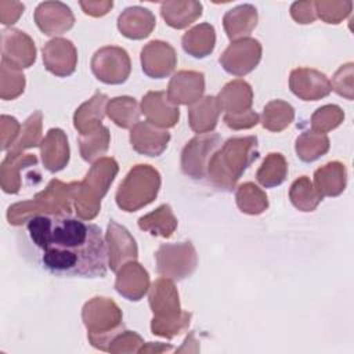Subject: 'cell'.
Wrapping results in <instances>:
<instances>
[{
	"label": "cell",
	"mask_w": 354,
	"mask_h": 354,
	"mask_svg": "<svg viewBox=\"0 0 354 354\" xmlns=\"http://www.w3.org/2000/svg\"><path fill=\"white\" fill-rule=\"evenodd\" d=\"M25 259L58 278H104L108 250L98 225L69 214H35L18 232Z\"/></svg>",
	"instance_id": "6da1fadb"
},
{
	"label": "cell",
	"mask_w": 354,
	"mask_h": 354,
	"mask_svg": "<svg viewBox=\"0 0 354 354\" xmlns=\"http://www.w3.org/2000/svg\"><path fill=\"white\" fill-rule=\"evenodd\" d=\"M259 158L257 137H232L216 151L209 163L206 178L214 188L231 192L243 171Z\"/></svg>",
	"instance_id": "7a4b0ae2"
},
{
	"label": "cell",
	"mask_w": 354,
	"mask_h": 354,
	"mask_svg": "<svg viewBox=\"0 0 354 354\" xmlns=\"http://www.w3.org/2000/svg\"><path fill=\"white\" fill-rule=\"evenodd\" d=\"M149 307L153 313L151 330L153 335L173 337L188 328L191 313L181 311L178 292L167 278L156 279L149 288Z\"/></svg>",
	"instance_id": "3957f363"
},
{
	"label": "cell",
	"mask_w": 354,
	"mask_h": 354,
	"mask_svg": "<svg viewBox=\"0 0 354 354\" xmlns=\"http://www.w3.org/2000/svg\"><path fill=\"white\" fill-rule=\"evenodd\" d=\"M119 167L113 158L95 162L82 183L76 184L73 202L76 213L83 220H91L101 207V199L112 184Z\"/></svg>",
	"instance_id": "277c9868"
},
{
	"label": "cell",
	"mask_w": 354,
	"mask_h": 354,
	"mask_svg": "<svg viewBox=\"0 0 354 354\" xmlns=\"http://www.w3.org/2000/svg\"><path fill=\"white\" fill-rule=\"evenodd\" d=\"M83 322L88 330L90 343L100 350L108 351L112 339L123 332L122 313L115 301L106 297H93L82 311Z\"/></svg>",
	"instance_id": "5b68a950"
},
{
	"label": "cell",
	"mask_w": 354,
	"mask_h": 354,
	"mask_svg": "<svg viewBox=\"0 0 354 354\" xmlns=\"http://www.w3.org/2000/svg\"><path fill=\"white\" fill-rule=\"evenodd\" d=\"M160 188V174L149 165L134 166L116 191V205L124 212H137L149 205Z\"/></svg>",
	"instance_id": "8992f818"
},
{
	"label": "cell",
	"mask_w": 354,
	"mask_h": 354,
	"mask_svg": "<svg viewBox=\"0 0 354 354\" xmlns=\"http://www.w3.org/2000/svg\"><path fill=\"white\" fill-rule=\"evenodd\" d=\"M155 260L158 274L173 281L188 278L198 263L195 248L189 241L160 245L155 253Z\"/></svg>",
	"instance_id": "52a82bcc"
},
{
	"label": "cell",
	"mask_w": 354,
	"mask_h": 354,
	"mask_svg": "<svg viewBox=\"0 0 354 354\" xmlns=\"http://www.w3.org/2000/svg\"><path fill=\"white\" fill-rule=\"evenodd\" d=\"M221 144L217 133H206L194 137L181 152V171L194 178L203 180L207 173V163Z\"/></svg>",
	"instance_id": "ba28073f"
},
{
	"label": "cell",
	"mask_w": 354,
	"mask_h": 354,
	"mask_svg": "<svg viewBox=\"0 0 354 354\" xmlns=\"http://www.w3.org/2000/svg\"><path fill=\"white\" fill-rule=\"evenodd\" d=\"M131 71L130 58L126 50L116 46H106L97 50L91 58V72L105 84H122Z\"/></svg>",
	"instance_id": "9c48e42d"
},
{
	"label": "cell",
	"mask_w": 354,
	"mask_h": 354,
	"mask_svg": "<svg viewBox=\"0 0 354 354\" xmlns=\"http://www.w3.org/2000/svg\"><path fill=\"white\" fill-rule=\"evenodd\" d=\"M260 59V41L252 37H243L232 41L220 55L218 62L230 75L245 76L259 65Z\"/></svg>",
	"instance_id": "30bf717a"
},
{
	"label": "cell",
	"mask_w": 354,
	"mask_h": 354,
	"mask_svg": "<svg viewBox=\"0 0 354 354\" xmlns=\"http://www.w3.org/2000/svg\"><path fill=\"white\" fill-rule=\"evenodd\" d=\"M1 59L15 68H29L36 59L33 40L22 30L4 29L1 32Z\"/></svg>",
	"instance_id": "8fae6325"
},
{
	"label": "cell",
	"mask_w": 354,
	"mask_h": 354,
	"mask_svg": "<svg viewBox=\"0 0 354 354\" xmlns=\"http://www.w3.org/2000/svg\"><path fill=\"white\" fill-rule=\"evenodd\" d=\"M177 64L174 48L162 40H152L141 50L142 72L152 79L169 76Z\"/></svg>",
	"instance_id": "7c38bea8"
},
{
	"label": "cell",
	"mask_w": 354,
	"mask_h": 354,
	"mask_svg": "<svg viewBox=\"0 0 354 354\" xmlns=\"http://www.w3.org/2000/svg\"><path fill=\"white\" fill-rule=\"evenodd\" d=\"M106 250H108V264L115 272L124 264V261L136 260L138 256V249L134 238L130 232L119 225L115 220H111L106 231Z\"/></svg>",
	"instance_id": "4fadbf2b"
},
{
	"label": "cell",
	"mask_w": 354,
	"mask_h": 354,
	"mask_svg": "<svg viewBox=\"0 0 354 354\" xmlns=\"http://www.w3.org/2000/svg\"><path fill=\"white\" fill-rule=\"evenodd\" d=\"M289 87L303 101H317L332 91L329 79L319 71L311 68L293 69L289 77Z\"/></svg>",
	"instance_id": "5bb4252c"
},
{
	"label": "cell",
	"mask_w": 354,
	"mask_h": 354,
	"mask_svg": "<svg viewBox=\"0 0 354 354\" xmlns=\"http://www.w3.org/2000/svg\"><path fill=\"white\" fill-rule=\"evenodd\" d=\"M43 64L46 69L59 77L75 72L77 64V51L71 40L57 37L43 47Z\"/></svg>",
	"instance_id": "9a60e30c"
},
{
	"label": "cell",
	"mask_w": 354,
	"mask_h": 354,
	"mask_svg": "<svg viewBox=\"0 0 354 354\" xmlns=\"http://www.w3.org/2000/svg\"><path fill=\"white\" fill-rule=\"evenodd\" d=\"M205 91V76L202 72L180 71L167 87V100L173 105H192L201 100Z\"/></svg>",
	"instance_id": "2e32d148"
},
{
	"label": "cell",
	"mask_w": 354,
	"mask_h": 354,
	"mask_svg": "<svg viewBox=\"0 0 354 354\" xmlns=\"http://www.w3.org/2000/svg\"><path fill=\"white\" fill-rule=\"evenodd\" d=\"M35 22L44 35L53 36L69 30L75 24V17L71 8L61 1H44L35 10Z\"/></svg>",
	"instance_id": "e0dca14e"
},
{
	"label": "cell",
	"mask_w": 354,
	"mask_h": 354,
	"mask_svg": "<svg viewBox=\"0 0 354 354\" xmlns=\"http://www.w3.org/2000/svg\"><path fill=\"white\" fill-rule=\"evenodd\" d=\"M141 112L147 116V122L156 127H173L178 122L180 109L173 105L165 91H148L141 101Z\"/></svg>",
	"instance_id": "ac0fdd59"
},
{
	"label": "cell",
	"mask_w": 354,
	"mask_h": 354,
	"mask_svg": "<svg viewBox=\"0 0 354 354\" xmlns=\"http://www.w3.org/2000/svg\"><path fill=\"white\" fill-rule=\"evenodd\" d=\"M170 141V133L159 130L149 122H137L130 130V144L141 155L159 156Z\"/></svg>",
	"instance_id": "d6986e66"
},
{
	"label": "cell",
	"mask_w": 354,
	"mask_h": 354,
	"mask_svg": "<svg viewBox=\"0 0 354 354\" xmlns=\"http://www.w3.org/2000/svg\"><path fill=\"white\" fill-rule=\"evenodd\" d=\"M115 289L124 299L138 301L149 289V275L141 264L131 260L119 268Z\"/></svg>",
	"instance_id": "ffe728a7"
},
{
	"label": "cell",
	"mask_w": 354,
	"mask_h": 354,
	"mask_svg": "<svg viewBox=\"0 0 354 354\" xmlns=\"http://www.w3.org/2000/svg\"><path fill=\"white\" fill-rule=\"evenodd\" d=\"M41 162L51 171L62 170L69 162V145L65 133L61 129H50L39 144Z\"/></svg>",
	"instance_id": "44dd1931"
},
{
	"label": "cell",
	"mask_w": 354,
	"mask_h": 354,
	"mask_svg": "<svg viewBox=\"0 0 354 354\" xmlns=\"http://www.w3.org/2000/svg\"><path fill=\"white\" fill-rule=\"evenodd\" d=\"M156 25L155 15L140 6L127 7L118 18V29L123 36L133 40L145 39Z\"/></svg>",
	"instance_id": "7402d4cb"
},
{
	"label": "cell",
	"mask_w": 354,
	"mask_h": 354,
	"mask_svg": "<svg viewBox=\"0 0 354 354\" xmlns=\"http://www.w3.org/2000/svg\"><path fill=\"white\" fill-rule=\"evenodd\" d=\"M218 105L227 113L238 115L250 109L253 102V91L249 83L236 79L227 83L217 97Z\"/></svg>",
	"instance_id": "603a6c76"
},
{
	"label": "cell",
	"mask_w": 354,
	"mask_h": 354,
	"mask_svg": "<svg viewBox=\"0 0 354 354\" xmlns=\"http://www.w3.org/2000/svg\"><path fill=\"white\" fill-rule=\"evenodd\" d=\"M106 104L108 97L97 91L88 101H86L76 109L73 115V124L80 136L91 133L101 126V122L106 112Z\"/></svg>",
	"instance_id": "cb8c5ba5"
},
{
	"label": "cell",
	"mask_w": 354,
	"mask_h": 354,
	"mask_svg": "<svg viewBox=\"0 0 354 354\" xmlns=\"http://www.w3.org/2000/svg\"><path fill=\"white\" fill-rule=\"evenodd\" d=\"M220 111L221 108L218 105L217 97L207 95L196 101L188 109L189 127L198 134H206L213 131L217 126Z\"/></svg>",
	"instance_id": "d4e9b609"
},
{
	"label": "cell",
	"mask_w": 354,
	"mask_h": 354,
	"mask_svg": "<svg viewBox=\"0 0 354 354\" xmlns=\"http://www.w3.org/2000/svg\"><path fill=\"white\" fill-rule=\"evenodd\" d=\"M223 24L228 39H243L257 25V10L252 4H241L225 12Z\"/></svg>",
	"instance_id": "484cf974"
},
{
	"label": "cell",
	"mask_w": 354,
	"mask_h": 354,
	"mask_svg": "<svg viewBox=\"0 0 354 354\" xmlns=\"http://www.w3.org/2000/svg\"><path fill=\"white\" fill-rule=\"evenodd\" d=\"M181 44L184 51L194 58L201 59L207 57L214 50L216 46L214 26L207 22L194 26L187 33H184Z\"/></svg>",
	"instance_id": "4316f807"
},
{
	"label": "cell",
	"mask_w": 354,
	"mask_h": 354,
	"mask_svg": "<svg viewBox=\"0 0 354 354\" xmlns=\"http://www.w3.org/2000/svg\"><path fill=\"white\" fill-rule=\"evenodd\" d=\"M37 159L30 153H7L0 166L1 188L7 194H17L21 188L19 171L26 166H36Z\"/></svg>",
	"instance_id": "83f0119b"
},
{
	"label": "cell",
	"mask_w": 354,
	"mask_h": 354,
	"mask_svg": "<svg viewBox=\"0 0 354 354\" xmlns=\"http://www.w3.org/2000/svg\"><path fill=\"white\" fill-rule=\"evenodd\" d=\"M315 189L324 196H337L346 187V167L339 162H330L314 173Z\"/></svg>",
	"instance_id": "f1b7e54d"
},
{
	"label": "cell",
	"mask_w": 354,
	"mask_h": 354,
	"mask_svg": "<svg viewBox=\"0 0 354 354\" xmlns=\"http://www.w3.org/2000/svg\"><path fill=\"white\" fill-rule=\"evenodd\" d=\"M160 14L169 26L184 29L202 15V4L199 1H165L160 6Z\"/></svg>",
	"instance_id": "f546056e"
},
{
	"label": "cell",
	"mask_w": 354,
	"mask_h": 354,
	"mask_svg": "<svg viewBox=\"0 0 354 354\" xmlns=\"http://www.w3.org/2000/svg\"><path fill=\"white\" fill-rule=\"evenodd\" d=\"M138 227L153 236L169 238L177 227V218L169 205H162L156 210L140 217Z\"/></svg>",
	"instance_id": "4dcf8cb0"
},
{
	"label": "cell",
	"mask_w": 354,
	"mask_h": 354,
	"mask_svg": "<svg viewBox=\"0 0 354 354\" xmlns=\"http://www.w3.org/2000/svg\"><path fill=\"white\" fill-rule=\"evenodd\" d=\"M329 151V138L317 131H304L296 138V153L300 160L310 163Z\"/></svg>",
	"instance_id": "1f68e13d"
},
{
	"label": "cell",
	"mask_w": 354,
	"mask_h": 354,
	"mask_svg": "<svg viewBox=\"0 0 354 354\" xmlns=\"http://www.w3.org/2000/svg\"><path fill=\"white\" fill-rule=\"evenodd\" d=\"M106 115L122 129L133 127L140 118L138 104L131 97H116L108 101Z\"/></svg>",
	"instance_id": "d6a6232c"
},
{
	"label": "cell",
	"mask_w": 354,
	"mask_h": 354,
	"mask_svg": "<svg viewBox=\"0 0 354 354\" xmlns=\"http://www.w3.org/2000/svg\"><path fill=\"white\" fill-rule=\"evenodd\" d=\"M288 176V163L281 153H268L256 173L257 181L266 188L281 185Z\"/></svg>",
	"instance_id": "836d02e7"
},
{
	"label": "cell",
	"mask_w": 354,
	"mask_h": 354,
	"mask_svg": "<svg viewBox=\"0 0 354 354\" xmlns=\"http://www.w3.org/2000/svg\"><path fill=\"white\" fill-rule=\"evenodd\" d=\"M293 118L295 109L290 104L282 100H272L263 109L261 124L264 129L278 133L286 129L293 122Z\"/></svg>",
	"instance_id": "e575fe53"
},
{
	"label": "cell",
	"mask_w": 354,
	"mask_h": 354,
	"mask_svg": "<svg viewBox=\"0 0 354 354\" xmlns=\"http://www.w3.org/2000/svg\"><path fill=\"white\" fill-rule=\"evenodd\" d=\"M289 198L292 205L301 212H313L322 201V196L315 189L307 176L299 177L289 189Z\"/></svg>",
	"instance_id": "d590c367"
},
{
	"label": "cell",
	"mask_w": 354,
	"mask_h": 354,
	"mask_svg": "<svg viewBox=\"0 0 354 354\" xmlns=\"http://www.w3.org/2000/svg\"><path fill=\"white\" fill-rule=\"evenodd\" d=\"M235 199L239 210L246 214H260L268 207L266 192H263L253 183L241 184L236 188Z\"/></svg>",
	"instance_id": "8d00e7d4"
},
{
	"label": "cell",
	"mask_w": 354,
	"mask_h": 354,
	"mask_svg": "<svg viewBox=\"0 0 354 354\" xmlns=\"http://www.w3.org/2000/svg\"><path fill=\"white\" fill-rule=\"evenodd\" d=\"M80 155L86 162H94L102 156L109 147V130L105 126H100L91 133L79 137Z\"/></svg>",
	"instance_id": "74e56055"
},
{
	"label": "cell",
	"mask_w": 354,
	"mask_h": 354,
	"mask_svg": "<svg viewBox=\"0 0 354 354\" xmlns=\"http://www.w3.org/2000/svg\"><path fill=\"white\" fill-rule=\"evenodd\" d=\"M25 76L19 68H15L1 59L0 66V97L1 100H14L24 93Z\"/></svg>",
	"instance_id": "f35d334b"
},
{
	"label": "cell",
	"mask_w": 354,
	"mask_h": 354,
	"mask_svg": "<svg viewBox=\"0 0 354 354\" xmlns=\"http://www.w3.org/2000/svg\"><path fill=\"white\" fill-rule=\"evenodd\" d=\"M41 119L43 115L40 111H36L35 113H32L25 123L21 127V137L18 138V141L14 142V147L10 148L8 153H19L21 151L30 148V147H36L40 144V133H41Z\"/></svg>",
	"instance_id": "ab89813d"
},
{
	"label": "cell",
	"mask_w": 354,
	"mask_h": 354,
	"mask_svg": "<svg viewBox=\"0 0 354 354\" xmlns=\"http://www.w3.org/2000/svg\"><path fill=\"white\" fill-rule=\"evenodd\" d=\"M344 118L343 111L337 105H325L318 108L311 116L313 131L325 134L326 131L337 127Z\"/></svg>",
	"instance_id": "60d3db41"
},
{
	"label": "cell",
	"mask_w": 354,
	"mask_h": 354,
	"mask_svg": "<svg viewBox=\"0 0 354 354\" xmlns=\"http://www.w3.org/2000/svg\"><path fill=\"white\" fill-rule=\"evenodd\" d=\"M0 126H1V131H0L1 149L7 151L8 148H11V145L15 141V138L21 133V127L22 126L17 122L15 118H11V116H7V115L1 116Z\"/></svg>",
	"instance_id": "b9f144b4"
},
{
	"label": "cell",
	"mask_w": 354,
	"mask_h": 354,
	"mask_svg": "<svg viewBox=\"0 0 354 354\" xmlns=\"http://www.w3.org/2000/svg\"><path fill=\"white\" fill-rule=\"evenodd\" d=\"M224 123L232 129V130H241V129H250L253 126H256L259 123V115L249 109L243 113H238V115H231V113H225L224 116Z\"/></svg>",
	"instance_id": "7bdbcfd3"
},
{
	"label": "cell",
	"mask_w": 354,
	"mask_h": 354,
	"mask_svg": "<svg viewBox=\"0 0 354 354\" xmlns=\"http://www.w3.org/2000/svg\"><path fill=\"white\" fill-rule=\"evenodd\" d=\"M292 18L297 24H311L317 18V12L314 10V3L313 1H297L293 3L290 8Z\"/></svg>",
	"instance_id": "ee69618b"
},
{
	"label": "cell",
	"mask_w": 354,
	"mask_h": 354,
	"mask_svg": "<svg viewBox=\"0 0 354 354\" xmlns=\"http://www.w3.org/2000/svg\"><path fill=\"white\" fill-rule=\"evenodd\" d=\"M10 10H7L1 3H0V19L3 25H12L17 22V19L24 14V4L17 3V1H7Z\"/></svg>",
	"instance_id": "f6af8a7d"
},
{
	"label": "cell",
	"mask_w": 354,
	"mask_h": 354,
	"mask_svg": "<svg viewBox=\"0 0 354 354\" xmlns=\"http://www.w3.org/2000/svg\"><path fill=\"white\" fill-rule=\"evenodd\" d=\"M112 1H80V7L83 8L84 14L93 17L105 15L112 8Z\"/></svg>",
	"instance_id": "bcb514c9"
}]
</instances>
